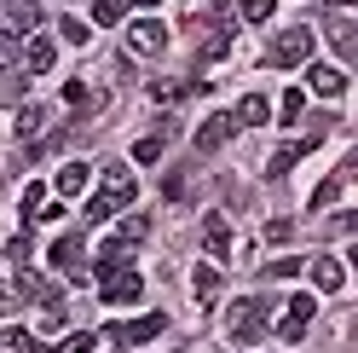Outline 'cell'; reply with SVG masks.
I'll list each match as a JSON object with an SVG mask.
<instances>
[{"label": "cell", "mask_w": 358, "mask_h": 353, "mask_svg": "<svg viewBox=\"0 0 358 353\" xmlns=\"http://www.w3.org/2000/svg\"><path fill=\"white\" fill-rule=\"evenodd\" d=\"M99 180H104V186H99V197H93V203H87V226H104V220L116 214V209H127L133 197H139V180H133L122 162H104V174H99Z\"/></svg>", "instance_id": "cell-1"}, {"label": "cell", "mask_w": 358, "mask_h": 353, "mask_svg": "<svg viewBox=\"0 0 358 353\" xmlns=\"http://www.w3.org/2000/svg\"><path fill=\"white\" fill-rule=\"evenodd\" d=\"M145 244V220H127V226L116 232V237H104L99 244V261H93V278H104V272H116V267H127L133 261V249Z\"/></svg>", "instance_id": "cell-2"}, {"label": "cell", "mask_w": 358, "mask_h": 353, "mask_svg": "<svg viewBox=\"0 0 358 353\" xmlns=\"http://www.w3.org/2000/svg\"><path fill=\"white\" fill-rule=\"evenodd\" d=\"M226 330H231V342H237V347H255V342L266 336V301H255V296L231 301V313H226Z\"/></svg>", "instance_id": "cell-3"}, {"label": "cell", "mask_w": 358, "mask_h": 353, "mask_svg": "<svg viewBox=\"0 0 358 353\" xmlns=\"http://www.w3.org/2000/svg\"><path fill=\"white\" fill-rule=\"evenodd\" d=\"M312 41H318V35H312L306 24L283 29L272 47H266V64H272V70H295V64H306V58H312Z\"/></svg>", "instance_id": "cell-4"}, {"label": "cell", "mask_w": 358, "mask_h": 353, "mask_svg": "<svg viewBox=\"0 0 358 353\" xmlns=\"http://www.w3.org/2000/svg\"><path fill=\"white\" fill-rule=\"evenodd\" d=\"M139 296H145V272L139 267H116V272L99 278V301L104 307H133Z\"/></svg>", "instance_id": "cell-5"}, {"label": "cell", "mask_w": 358, "mask_h": 353, "mask_svg": "<svg viewBox=\"0 0 358 353\" xmlns=\"http://www.w3.org/2000/svg\"><path fill=\"white\" fill-rule=\"evenodd\" d=\"M47 261H52L58 272H70V278H87V237H81V232H64Z\"/></svg>", "instance_id": "cell-6"}, {"label": "cell", "mask_w": 358, "mask_h": 353, "mask_svg": "<svg viewBox=\"0 0 358 353\" xmlns=\"http://www.w3.org/2000/svg\"><path fill=\"white\" fill-rule=\"evenodd\" d=\"M127 47L139 53V58H162V53H168V29L156 24V18H145V24L127 29Z\"/></svg>", "instance_id": "cell-7"}, {"label": "cell", "mask_w": 358, "mask_h": 353, "mask_svg": "<svg viewBox=\"0 0 358 353\" xmlns=\"http://www.w3.org/2000/svg\"><path fill=\"white\" fill-rule=\"evenodd\" d=\"M162 330H168V313H145V319L116 324V330H110V342H156Z\"/></svg>", "instance_id": "cell-8"}, {"label": "cell", "mask_w": 358, "mask_h": 353, "mask_svg": "<svg viewBox=\"0 0 358 353\" xmlns=\"http://www.w3.org/2000/svg\"><path fill=\"white\" fill-rule=\"evenodd\" d=\"M318 139H324V134H306V139H295V145H283V151H272V162H266V174H272V180H283V174L295 168L301 157H312V151H318Z\"/></svg>", "instance_id": "cell-9"}, {"label": "cell", "mask_w": 358, "mask_h": 353, "mask_svg": "<svg viewBox=\"0 0 358 353\" xmlns=\"http://www.w3.org/2000/svg\"><path fill=\"white\" fill-rule=\"evenodd\" d=\"M306 324H312V296H295V301L283 307V319H278V336H283V342H301Z\"/></svg>", "instance_id": "cell-10"}, {"label": "cell", "mask_w": 358, "mask_h": 353, "mask_svg": "<svg viewBox=\"0 0 358 353\" xmlns=\"http://www.w3.org/2000/svg\"><path fill=\"white\" fill-rule=\"evenodd\" d=\"M203 249H208L214 261L231 255V220H226V214H208V220H203Z\"/></svg>", "instance_id": "cell-11"}, {"label": "cell", "mask_w": 358, "mask_h": 353, "mask_svg": "<svg viewBox=\"0 0 358 353\" xmlns=\"http://www.w3.org/2000/svg\"><path fill=\"white\" fill-rule=\"evenodd\" d=\"M306 87H312V93H318V99H341V93H347V76L335 70V64H312Z\"/></svg>", "instance_id": "cell-12"}, {"label": "cell", "mask_w": 358, "mask_h": 353, "mask_svg": "<svg viewBox=\"0 0 358 353\" xmlns=\"http://www.w3.org/2000/svg\"><path fill=\"white\" fill-rule=\"evenodd\" d=\"M312 284H318V290L324 296H335V290H341V284H347V267H341V261H335V255H318V261H312Z\"/></svg>", "instance_id": "cell-13"}, {"label": "cell", "mask_w": 358, "mask_h": 353, "mask_svg": "<svg viewBox=\"0 0 358 353\" xmlns=\"http://www.w3.org/2000/svg\"><path fill=\"white\" fill-rule=\"evenodd\" d=\"M231 127H237V116H208L203 127H196V151H220L231 139Z\"/></svg>", "instance_id": "cell-14"}, {"label": "cell", "mask_w": 358, "mask_h": 353, "mask_svg": "<svg viewBox=\"0 0 358 353\" xmlns=\"http://www.w3.org/2000/svg\"><path fill=\"white\" fill-rule=\"evenodd\" d=\"M24 64H29V70H35V76H47V70H52V64H58V47H52V41H47V35H29V47H24Z\"/></svg>", "instance_id": "cell-15"}, {"label": "cell", "mask_w": 358, "mask_h": 353, "mask_svg": "<svg viewBox=\"0 0 358 353\" xmlns=\"http://www.w3.org/2000/svg\"><path fill=\"white\" fill-rule=\"evenodd\" d=\"M87 180H93V168H87V162H64L58 168V197H81Z\"/></svg>", "instance_id": "cell-16"}, {"label": "cell", "mask_w": 358, "mask_h": 353, "mask_svg": "<svg viewBox=\"0 0 358 353\" xmlns=\"http://www.w3.org/2000/svg\"><path fill=\"white\" fill-rule=\"evenodd\" d=\"M64 104H70L76 116H87V110H99V99H93V87H87L81 76H76V81H64Z\"/></svg>", "instance_id": "cell-17"}, {"label": "cell", "mask_w": 358, "mask_h": 353, "mask_svg": "<svg viewBox=\"0 0 358 353\" xmlns=\"http://www.w3.org/2000/svg\"><path fill=\"white\" fill-rule=\"evenodd\" d=\"M17 214H24V226H35V220L47 214V186H41V180H29V191H24V203H17Z\"/></svg>", "instance_id": "cell-18"}, {"label": "cell", "mask_w": 358, "mask_h": 353, "mask_svg": "<svg viewBox=\"0 0 358 353\" xmlns=\"http://www.w3.org/2000/svg\"><path fill=\"white\" fill-rule=\"evenodd\" d=\"M329 35H335V53H341L352 70H358V24H335Z\"/></svg>", "instance_id": "cell-19"}, {"label": "cell", "mask_w": 358, "mask_h": 353, "mask_svg": "<svg viewBox=\"0 0 358 353\" xmlns=\"http://www.w3.org/2000/svg\"><path fill=\"white\" fill-rule=\"evenodd\" d=\"M0 353H35V336L24 324H6V330H0Z\"/></svg>", "instance_id": "cell-20"}, {"label": "cell", "mask_w": 358, "mask_h": 353, "mask_svg": "<svg viewBox=\"0 0 358 353\" xmlns=\"http://www.w3.org/2000/svg\"><path fill=\"white\" fill-rule=\"evenodd\" d=\"M266 116H272V104H266L260 93H249V99H243V104H237V122H243V127H260Z\"/></svg>", "instance_id": "cell-21"}, {"label": "cell", "mask_w": 358, "mask_h": 353, "mask_svg": "<svg viewBox=\"0 0 358 353\" xmlns=\"http://www.w3.org/2000/svg\"><path fill=\"white\" fill-rule=\"evenodd\" d=\"M12 127H17V134H41V127H47V110H41V104H17Z\"/></svg>", "instance_id": "cell-22"}, {"label": "cell", "mask_w": 358, "mask_h": 353, "mask_svg": "<svg viewBox=\"0 0 358 353\" xmlns=\"http://www.w3.org/2000/svg\"><path fill=\"white\" fill-rule=\"evenodd\" d=\"M127 6H133V0H93V24H104V29H110V24H122V12H127Z\"/></svg>", "instance_id": "cell-23"}, {"label": "cell", "mask_w": 358, "mask_h": 353, "mask_svg": "<svg viewBox=\"0 0 358 353\" xmlns=\"http://www.w3.org/2000/svg\"><path fill=\"white\" fill-rule=\"evenodd\" d=\"M185 93H196V87H185V81H150V99L156 104H179Z\"/></svg>", "instance_id": "cell-24"}, {"label": "cell", "mask_w": 358, "mask_h": 353, "mask_svg": "<svg viewBox=\"0 0 358 353\" xmlns=\"http://www.w3.org/2000/svg\"><path fill=\"white\" fill-rule=\"evenodd\" d=\"M341 186H347V180H341V174H329V180H324L318 191H312V214H324V209L335 203V197H341Z\"/></svg>", "instance_id": "cell-25"}, {"label": "cell", "mask_w": 358, "mask_h": 353, "mask_svg": "<svg viewBox=\"0 0 358 353\" xmlns=\"http://www.w3.org/2000/svg\"><path fill=\"white\" fill-rule=\"evenodd\" d=\"M237 12H243V24H266L278 12V0H237Z\"/></svg>", "instance_id": "cell-26"}, {"label": "cell", "mask_w": 358, "mask_h": 353, "mask_svg": "<svg viewBox=\"0 0 358 353\" xmlns=\"http://www.w3.org/2000/svg\"><path fill=\"white\" fill-rule=\"evenodd\" d=\"M191 284H196V301H214L220 296V267H196Z\"/></svg>", "instance_id": "cell-27"}, {"label": "cell", "mask_w": 358, "mask_h": 353, "mask_svg": "<svg viewBox=\"0 0 358 353\" xmlns=\"http://www.w3.org/2000/svg\"><path fill=\"white\" fill-rule=\"evenodd\" d=\"M301 110H306V93H301V87H289L283 104H278V116H283V122H301Z\"/></svg>", "instance_id": "cell-28"}, {"label": "cell", "mask_w": 358, "mask_h": 353, "mask_svg": "<svg viewBox=\"0 0 358 353\" xmlns=\"http://www.w3.org/2000/svg\"><path fill=\"white\" fill-rule=\"evenodd\" d=\"M6 261H12V267H24V261H29V226H24V232H12V244H6Z\"/></svg>", "instance_id": "cell-29"}, {"label": "cell", "mask_w": 358, "mask_h": 353, "mask_svg": "<svg viewBox=\"0 0 358 353\" xmlns=\"http://www.w3.org/2000/svg\"><path fill=\"white\" fill-rule=\"evenodd\" d=\"M58 35L70 41V47H87V24L81 18H58Z\"/></svg>", "instance_id": "cell-30"}, {"label": "cell", "mask_w": 358, "mask_h": 353, "mask_svg": "<svg viewBox=\"0 0 358 353\" xmlns=\"http://www.w3.org/2000/svg\"><path fill=\"white\" fill-rule=\"evenodd\" d=\"M58 353H93V330H76V336H64Z\"/></svg>", "instance_id": "cell-31"}, {"label": "cell", "mask_w": 358, "mask_h": 353, "mask_svg": "<svg viewBox=\"0 0 358 353\" xmlns=\"http://www.w3.org/2000/svg\"><path fill=\"white\" fill-rule=\"evenodd\" d=\"M266 237H272V244H289V237H295V220H266Z\"/></svg>", "instance_id": "cell-32"}, {"label": "cell", "mask_w": 358, "mask_h": 353, "mask_svg": "<svg viewBox=\"0 0 358 353\" xmlns=\"http://www.w3.org/2000/svg\"><path fill=\"white\" fill-rule=\"evenodd\" d=\"M156 157H162V139H139V145H133V162H156Z\"/></svg>", "instance_id": "cell-33"}, {"label": "cell", "mask_w": 358, "mask_h": 353, "mask_svg": "<svg viewBox=\"0 0 358 353\" xmlns=\"http://www.w3.org/2000/svg\"><path fill=\"white\" fill-rule=\"evenodd\" d=\"M295 272H301L295 255H283V261H272V267H266V278H295Z\"/></svg>", "instance_id": "cell-34"}, {"label": "cell", "mask_w": 358, "mask_h": 353, "mask_svg": "<svg viewBox=\"0 0 358 353\" xmlns=\"http://www.w3.org/2000/svg\"><path fill=\"white\" fill-rule=\"evenodd\" d=\"M0 99H6V104H24V76H6V87H0Z\"/></svg>", "instance_id": "cell-35"}, {"label": "cell", "mask_w": 358, "mask_h": 353, "mask_svg": "<svg viewBox=\"0 0 358 353\" xmlns=\"http://www.w3.org/2000/svg\"><path fill=\"white\" fill-rule=\"evenodd\" d=\"M329 232H358V214H352V209H347V214H335V220H329Z\"/></svg>", "instance_id": "cell-36"}, {"label": "cell", "mask_w": 358, "mask_h": 353, "mask_svg": "<svg viewBox=\"0 0 358 353\" xmlns=\"http://www.w3.org/2000/svg\"><path fill=\"white\" fill-rule=\"evenodd\" d=\"M335 174H341V180H347V186H352V180H358V151H352V157H347V162H341V168H335Z\"/></svg>", "instance_id": "cell-37"}, {"label": "cell", "mask_w": 358, "mask_h": 353, "mask_svg": "<svg viewBox=\"0 0 358 353\" xmlns=\"http://www.w3.org/2000/svg\"><path fill=\"white\" fill-rule=\"evenodd\" d=\"M329 6H352V0H329Z\"/></svg>", "instance_id": "cell-38"}, {"label": "cell", "mask_w": 358, "mask_h": 353, "mask_svg": "<svg viewBox=\"0 0 358 353\" xmlns=\"http://www.w3.org/2000/svg\"><path fill=\"white\" fill-rule=\"evenodd\" d=\"M352 272H358V249H352Z\"/></svg>", "instance_id": "cell-39"}]
</instances>
